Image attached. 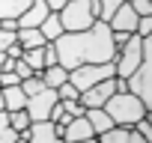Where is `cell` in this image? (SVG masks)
Masks as SVG:
<instances>
[{
	"instance_id": "obj_1",
	"label": "cell",
	"mask_w": 152,
	"mask_h": 143,
	"mask_svg": "<svg viewBox=\"0 0 152 143\" xmlns=\"http://www.w3.org/2000/svg\"><path fill=\"white\" fill-rule=\"evenodd\" d=\"M54 48H57L60 66L69 72L78 66H87V63H113V57H116L110 27L104 21H96L90 30H81V33H63L54 42Z\"/></svg>"
},
{
	"instance_id": "obj_2",
	"label": "cell",
	"mask_w": 152,
	"mask_h": 143,
	"mask_svg": "<svg viewBox=\"0 0 152 143\" xmlns=\"http://www.w3.org/2000/svg\"><path fill=\"white\" fill-rule=\"evenodd\" d=\"M107 116L113 119V125H122V128H134L143 116H146V104L128 90V93H113L104 104Z\"/></svg>"
},
{
	"instance_id": "obj_3",
	"label": "cell",
	"mask_w": 152,
	"mask_h": 143,
	"mask_svg": "<svg viewBox=\"0 0 152 143\" xmlns=\"http://www.w3.org/2000/svg\"><path fill=\"white\" fill-rule=\"evenodd\" d=\"M128 90L146 104V110H152V33L143 39V60L128 78Z\"/></svg>"
},
{
	"instance_id": "obj_4",
	"label": "cell",
	"mask_w": 152,
	"mask_h": 143,
	"mask_svg": "<svg viewBox=\"0 0 152 143\" xmlns=\"http://www.w3.org/2000/svg\"><path fill=\"white\" fill-rule=\"evenodd\" d=\"M60 21H63L66 33H81V30H90L99 18L90 9V0H69L60 9Z\"/></svg>"
},
{
	"instance_id": "obj_5",
	"label": "cell",
	"mask_w": 152,
	"mask_h": 143,
	"mask_svg": "<svg viewBox=\"0 0 152 143\" xmlns=\"http://www.w3.org/2000/svg\"><path fill=\"white\" fill-rule=\"evenodd\" d=\"M107 78H116L113 63H87V66H78V69L69 72V84H75L81 93L102 84V81H107Z\"/></svg>"
},
{
	"instance_id": "obj_6",
	"label": "cell",
	"mask_w": 152,
	"mask_h": 143,
	"mask_svg": "<svg viewBox=\"0 0 152 143\" xmlns=\"http://www.w3.org/2000/svg\"><path fill=\"white\" fill-rule=\"evenodd\" d=\"M140 60H143V39L137 36V33H131V39L116 51V57H113V69H116V78H131L134 72H137V66H140Z\"/></svg>"
},
{
	"instance_id": "obj_7",
	"label": "cell",
	"mask_w": 152,
	"mask_h": 143,
	"mask_svg": "<svg viewBox=\"0 0 152 143\" xmlns=\"http://www.w3.org/2000/svg\"><path fill=\"white\" fill-rule=\"evenodd\" d=\"M60 101V96H57V90H51V87H45L42 93H36V96H30L27 98V113H30V119L33 122H45L48 116H51V107Z\"/></svg>"
},
{
	"instance_id": "obj_8",
	"label": "cell",
	"mask_w": 152,
	"mask_h": 143,
	"mask_svg": "<svg viewBox=\"0 0 152 143\" xmlns=\"http://www.w3.org/2000/svg\"><path fill=\"white\" fill-rule=\"evenodd\" d=\"M116 93V84H113V78H107V81H102V84H96V87H90V90H84L81 93V104L90 110V107H104L107 104V98Z\"/></svg>"
},
{
	"instance_id": "obj_9",
	"label": "cell",
	"mask_w": 152,
	"mask_h": 143,
	"mask_svg": "<svg viewBox=\"0 0 152 143\" xmlns=\"http://www.w3.org/2000/svg\"><path fill=\"white\" fill-rule=\"evenodd\" d=\"M21 137H24V140H30V143H66V140L60 137L57 122H51V119H45V122H33Z\"/></svg>"
},
{
	"instance_id": "obj_10",
	"label": "cell",
	"mask_w": 152,
	"mask_h": 143,
	"mask_svg": "<svg viewBox=\"0 0 152 143\" xmlns=\"http://www.w3.org/2000/svg\"><path fill=\"white\" fill-rule=\"evenodd\" d=\"M57 128H60V137H63L66 143H78V140L96 137V131H93V125H90L87 116H75V119H69L66 125H57Z\"/></svg>"
},
{
	"instance_id": "obj_11",
	"label": "cell",
	"mask_w": 152,
	"mask_h": 143,
	"mask_svg": "<svg viewBox=\"0 0 152 143\" xmlns=\"http://www.w3.org/2000/svg\"><path fill=\"white\" fill-rule=\"evenodd\" d=\"M137 18H140V15L131 9V3L125 0V3L113 12V18L107 21V27H110V30H125V33H134V30H137Z\"/></svg>"
},
{
	"instance_id": "obj_12",
	"label": "cell",
	"mask_w": 152,
	"mask_h": 143,
	"mask_svg": "<svg viewBox=\"0 0 152 143\" xmlns=\"http://www.w3.org/2000/svg\"><path fill=\"white\" fill-rule=\"evenodd\" d=\"M48 15H51V9H48L45 0H33V3L18 15V27H39Z\"/></svg>"
},
{
	"instance_id": "obj_13",
	"label": "cell",
	"mask_w": 152,
	"mask_h": 143,
	"mask_svg": "<svg viewBox=\"0 0 152 143\" xmlns=\"http://www.w3.org/2000/svg\"><path fill=\"white\" fill-rule=\"evenodd\" d=\"M0 93H3V107H6L9 113H12V110H24V107H27V93L21 90V84H18V87H3Z\"/></svg>"
},
{
	"instance_id": "obj_14",
	"label": "cell",
	"mask_w": 152,
	"mask_h": 143,
	"mask_svg": "<svg viewBox=\"0 0 152 143\" xmlns=\"http://www.w3.org/2000/svg\"><path fill=\"white\" fill-rule=\"evenodd\" d=\"M84 116L90 119V125H93L96 137H99V134H104L107 128H113V119L107 116V110H104V107H90V110H87Z\"/></svg>"
},
{
	"instance_id": "obj_15",
	"label": "cell",
	"mask_w": 152,
	"mask_h": 143,
	"mask_svg": "<svg viewBox=\"0 0 152 143\" xmlns=\"http://www.w3.org/2000/svg\"><path fill=\"white\" fill-rule=\"evenodd\" d=\"M39 30H42V36H45V42H57L66 30H63V21H60V12H51L42 24H39Z\"/></svg>"
},
{
	"instance_id": "obj_16",
	"label": "cell",
	"mask_w": 152,
	"mask_h": 143,
	"mask_svg": "<svg viewBox=\"0 0 152 143\" xmlns=\"http://www.w3.org/2000/svg\"><path fill=\"white\" fill-rule=\"evenodd\" d=\"M18 45L27 51V48H42L45 45V36H42V30L39 27H18Z\"/></svg>"
},
{
	"instance_id": "obj_17",
	"label": "cell",
	"mask_w": 152,
	"mask_h": 143,
	"mask_svg": "<svg viewBox=\"0 0 152 143\" xmlns=\"http://www.w3.org/2000/svg\"><path fill=\"white\" fill-rule=\"evenodd\" d=\"M42 81H45V87L57 90V87H63L69 81V69H63L60 63L57 66H48V69H42Z\"/></svg>"
},
{
	"instance_id": "obj_18",
	"label": "cell",
	"mask_w": 152,
	"mask_h": 143,
	"mask_svg": "<svg viewBox=\"0 0 152 143\" xmlns=\"http://www.w3.org/2000/svg\"><path fill=\"white\" fill-rule=\"evenodd\" d=\"M33 0H0V18H18Z\"/></svg>"
},
{
	"instance_id": "obj_19",
	"label": "cell",
	"mask_w": 152,
	"mask_h": 143,
	"mask_svg": "<svg viewBox=\"0 0 152 143\" xmlns=\"http://www.w3.org/2000/svg\"><path fill=\"white\" fill-rule=\"evenodd\" d=\"M45 45H48V42H45ZM45 45H42V48H27V51L21 54V60H24L33 72H42V69H45Z\"/></svg>"
},
{
	"instance_id": "obj_20",
	"label": "cell",
	"mask_w": 152,
	"mask_h": 143,
	"mask_svg": "<svg viewBox=\"0 0 152 143\" xmlns=\"http://www.w3.org/2000/svg\"><path fill=\"white\" fill-rule=\"evenodd\" d=\"M128 131H131V128L113 125V128H107L104 134H99V143H128Z\"/></svg>"
},
{
	"instance_id": "obj_21",
	"label": "cell",
	"mask_w": 152,
	"mask_h": 143,
	"mask_svg": "<svg viewBox=\"0 0 152 143\" xmlns=\"http://www.w3.org/2000/svg\"><path fill=\"white\" fill-rule=\"evenodd\" d=\"M9 125H12L18 134H24V131L33 125V119H30V113H27V110H12V113H9Z\"/></svg>"
},
{
	"instance_id": "obj_22",
	"label": "cell",
	"mask_w": 152,
	"mask_h": 143,
	"mask_svg": "<svg viewBox=\"0 0 152 143\" xmlns=\"http://www.w3.org/2000/svg\"><path fill=\"white\" fill-rule=\"evenodd\" d=\"M122 3H125V0H99V9H102V12H99V21L107 24V21L113 18V12H116Z\"/></svg>"
},
{
	"instance_id": "obj_23",
	"label": "cell",
	"mask_w": 152,
	"mask_h": 143,
	"mask_svg": "<svg viewBox=\"0 0 152 143\" xmlns=\"http://www.w3.org/2000/svg\"><path fill=\"white\" fill-rule=\"evenodd\" d=\"M21 90L27 93V98H30V96H36V93H42V90H45L42 72H39V75H33V78H24V81H21Z\"/></svg>"
},
{
	"instance_id": "obj_24",
	"label": "cell",
	"mask_w": 152,
	"mask_h": 143,
	"mask_svg": "<svg viewBox=\"0 0 152 143\" xmlns=\"http://www.w3.org/2000/svg\"><path fill=\"white\" fill-rule=\"evenodd\" d=\"M57 96H60V101H69V98H81V90L75 87V84H63V87H57Z\"/></svg>"
},
{
	"instance_id": "obj_25",
	"label": "cell",
	"mask_w": 152,
	"mask_h": 143,
	"mask_svg": "<svg viewBox=\"0 0 152 143\" xmlns=\"http://www.w3.org/2000/svg\"><path fill=\"white\" fill-rule=\"evenodd\" d=\"M63 110H66L69 116H84V113H87V107H84L78 98H69V101H63Z\"/></svg>"
},
{
	"instance_id": "obj_26",
	"label": "cell",
	"mask_w": 152,
	"mask_h": 143,
	"mask_svg": "<svg viewBox=\"0 0 152 143\" xmlns=\"http://www.w3.org/2000/svg\"><path fill=\"white\" fill-rule=\"evenodd\" d=\"M134 33H137L140 39H146V36L152 33V15H140V18H137V30H134Z\"/></svg>"
},
{
	"instance_id": "obj_27",
	"label": "cell",
	"mask_w": 152,
	"mask_h": 143,
	"mask_svg": "<svg viewBox=\"0 0 152 143\" xmlns=\"http://www.w3.org/2000/svg\"><path fill=\"white\" fill-rule=\"evenodd\" d=\"M15 33H18V30H0V51H9V48L18 42Z\"/></svg>"
},
{
	"instance_id": "obj_28",
	"label": "cell",
	"mask_w": 152,
	"mask_h": 143,
	"mask_svg": "<svg viewBox=\"0 0 152 143\" xmlns=\"http://www.w3.org/2000/svg\"><path fill=\"white\" fill-rule=\"evenodd\" d=\"M18 84H21V78L15 75V69L0 72V90H3V87H18Z\"/></svg>"
},
{
	"instance_id": "obj_29",
	"label": "cell",
	"mask_w": 152,
	"mask_h": 143,
	"mask_svg": "<svg viewBox=\"0 0 152 143\" xmlns=\"http://www.w3.org/2000/svg\"><path fill=\"white\" fill-rule=\"evenodd\" d=\"M137 15H152V0H128Z\"/></svg>"
},
{
	"instance_id": "obj_30",
	"label": "cell",
	"mask_w": 152,
	"mask_h": 143,
	"mask_svg": "<svg viewBox=\"0 0 152 143\" xmlns=\"http://www.w3.org/2000/svg\"><path fill=\"white\" fill-rule=\"evenodd\" d=\"M15 75L24 81V78H33V75H39V72H33V69H30L24 60H15Z\"/></svg>"
},
{
	"instance_id": "obj_31",
	"label": "cell",
	"mask_w": 152,
	"mask_h": 143,
	"mask_svg": "<svg viewBox=\"0 0 152 143\" xmlns=\"http://www.w3.org/2000/svg\"><path fill=\"white\" fill-rule=\"evenodd\" d=\"M110 39H113V48L119 51V48H122V45L131 39V33H125V30H110Z\"/></svg>"
},
{
	"instance_id": "obj_32",
	"label": "cell",
	"mask_w": 152,
	"mask_h": 143,
	"mask_svg": "<svg viewBox=\"0 0 152 143\" xmlns=\"http://www.w3.org/2000/svg\"><path fill=\"white\" fill-rule=\"evenodd\" d=\"M57 63H60V60H57V48H54V42H48V45H45V69H48V66H57Z\"/></svg>"
},
{
	"instance_id": "obj_33",
	"label": "cell",
	"mask_w": 152,
	"mask_h": 143,
	"mask_svg": "<svg viewBox=\"0 0 152 143\" xmlns=\"http://www.w3.org/2000/svg\"><path fill=\"white\" fill-rule=\"evenodd\" d=\"M18 137H21V134H18V131H15L12 125H6L3 131H0V143H15Z\"/></svg>"
},
{
	"instance_id": "obj_34",
	"label": "cell",
	"mask_w": 152,
	"mask_h": 143,
	"mask_svg": "<svg viewBox=\"0 0 152 143\" xmlns=\"http://www.w3.org/2000/svg\"><path fill=\"white\" fill-rule=\"evenodd\" d=\"M134 128H137V131H140V134H143V137H146V143H152V125H149V122H146V116H143V119H140V122H137V125H134Z\"/></svg>"
},
{
	"instance_id": "obj_35",
	"label": "cell",
	"mask_w": 152,
	"mask_h": 143,
	"mask_svg": "<svg viewBox=\"0 0 152 143\" xmlns=\"http://www.w3.org/2000/svg\"><path fill=\"white\" fill-rule=\"evenodd\" d=\"M63 116H66V110H63V101H57V104L51 107V116H48V119H51V122H60Z\"/></svg>"
},
{
	"instance_id": "obj_36",
	"label": "cell",
	"mask_w": 152,
	"mask_h": 143,
	"mask_svg": "<svg viewBox=\"0 0 152 143\" xmlns=\"http://www.w3.org/2000/svg\"><path fill=\"white\" fill-rule=\"evenodd\" d=\"M3 54H6V57H9V60H21V54H24V48H21V45H18V42H15V45H12V48H9V51H3Z\"/></svg>"
},
{
	"instance_id": "obj_37",
	"label": "cell",
	"mask_w": 152,
	"mask_h": 143,
	"mask_svg": "<svg viewBox=\"0 0 152 143\" xmlns=\"http://www.w3.org/2000/svg\"><path fill=\"white\" fill-rule=\"evenodd\" d=\"M0 30H18V18H0Z\"/></svg>"
},
{
	"instance_id": "obj_38",
	"label": "cell",
	"mask_w": 152,
	"mask_h": 143,
	"mask_svg": "<svg viewBox=\"0 0 152 143\" xmlns=\"http://www.w3.org/2000/svg\"><path fill=\"white\" fill-rule=\"evenodd\" d=\"M128 143H146V137H143L137 128H131V131H128Z\"/></svg>"
},
{
	"instance_id": "obj_39",
	"label": "cell",
	"mask_w": 152,
	"mask_h": 143,
	"mask_svg": "<svg viewBox=\"0 0 152 143\" xmlns=\"http://www.w3.org/2000/svg\"><path fill=\"white\" fill-rule=\"evenodd\" d=\"M45 3H48V9H51V12H60V9L69 3V0H45Z\"/></svg>"
},
{
	"instance_id": "obj_40",
	"label": "cell",
	"mask_w": 152,
	"mask_h": 143,
	"mask_svg": "<svg viewBox=\"0 0 152 143\" xmlns=\"http://www.w3.org/2000/svg\"><path fill=\"white\" fill-rule=\"evenodd\" d=\"M9 125V110H0V131Z\"/></svg>"
},
{
	"instance_id": "obj_41",
	"label": "cell",
	"mask_w": 152,
	"mask_h": 143,
	"mask_svg": "<svg viewBox=\"0 0 152 143\" xmlns=\"http://www.w3.org/2000/svg\"><path fill=\"white\" fill-rule=\"evenodd\" d=\"M78 143H99V137H90V140H78Z\"/></svg>"
},
{
	"instance_id": "obj_42",
	"label": "cell",
	"mask_w": 152,
	"mask_h": 143,
	"mask_svg": "<svg viewBox=\"0 0 152 143\" xmlns=\"http://www.w3.org/2000/svg\"><path fill=\"white\" fill-rule=\"evenodd\" d=\"M146 122H149V125H152V110H146Z\"/></svg>"
},
{
	"instance_id": "obj_43",
	"label": "cell",
	"mask_w": 152,
	"mask_h": 143,
	"mask_svg": "<svg viewBox=\"0 0 152 143\" xmlns=\"http://www.w3.org/2000/svg\"><path fill=\"white\" fill-rule=\"evenodd\" d=\"M0 110H6V107H3V93H0Z\"/></svg>"
},
{
	"instance_id": "obj_44",
	"label": "cell",
	"mask_w": 152,
	"mask_h": 143,
	"mask_svg": "<svg viewBox=\"0 0 152 143\" xmlns=\"http://www.w3.org/2000/svg\"><path fill=\"white\" fill-rule=\"evenodd\" d=\"M15 143H30V140H24V137H18V140H15Z\"/></svg>"
}]
</instances>
